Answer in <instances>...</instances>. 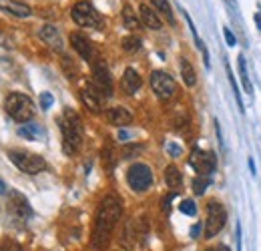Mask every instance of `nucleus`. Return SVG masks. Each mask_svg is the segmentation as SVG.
<instances>
[{"instance_id": "20", "label": "nucleus", "mask_w": 261, "mask_h": 251, "mask_svg": "<svg viewBox=\"0 0 261 251\" xmlns=\"http://www.w3.org/2000/svg\"><path fill=\"white\" fill-rule=\"evenodd\" d=\"M181 76H183V82L187 87L197 85V75H195V69L187 58H181Z\"/></svg>"}, {"instance_id": "30", "label": "nucleus", "mask_w": 261, "mask_h": 251, "mask_svg": "<svg viewBox=\"0 0 261 251\" xmlns=\"http://www.w3.org/2000/svg\"><path fill=\"white\" fill-rule=\"evenodd\" d=\"M52 100H54V99H52V95H51V93H42V95H40V109H42V111L51 109Z\"/></svg>"}, {"instance_id": "40", "label": "nucleus", "mask_w": 261, "mask_h": 251, "mask_svg": "<svg viewBox=\"0 0 261 251\" xmlns=\"http://www.w3.org/2000/svg\"><path fill=\"white\" fill-rule=\"evenodd\" d=\"M205 251H215V249H205Z\"/></svg>"}, {"instance_id": "9", "label": "nucleus", "mask_w": 261, "mask_h": 251, "mask_svg": "<svg viewBox=\"0 0 261 251\" xmlns=\"http://www.w3.org/2000/svg\"><path fill=\"white\" fill-rule=\"evenodd\" d=\"M189 163H191V167H193V169L197 171V173L209 177V175L215 171V167H217V157H215L211 151L203 153V151H199V149H195V151L191 153V157H189Z\"/></svg>"}, {"instance_id": "3", "label": "nucleus", "mask_w": 261, "mask_h": 251, "mask_svg": "<svg viewBox=\"0 0 261 251\" xmlns=\"http://www.w3.org/2000/svg\"><path fill=\"white\" fill-rule=\"evenodd\" d=\"M4 111H6V115L12 121H16V123H26L34 115V104L23 93H10L4 99Z\"/></svg>"}, {"instance_id": "19", "label": "nucleus", "mask_w": 261, "mask_h": 251, "mask_svg": "<svg viewBox=\"0 0 261 251\" xmlns=\"http://www.w3.org/2000/svg\"><path fill=\"white\" fill-rule=\"evenodd\" d=\"M18 135L26 139V141H38L42 135H45V131H42L38 125L34 123H28V125H23V127H18Z\"/></svg>"}, {"instance_id": "4", "label": "nucleus", "mask_w": 261, "mask_h": 251, "mask_svg": "<svg viewBox=\"0 0 261 251\" xmlns=\"http://www.w3.org/2000/svg\"><path fill=\"white\" fill-rule=\"evenodd\" d=\"M71 16L82 28H97L99 30L103 26V16L97 12V8L91 2H86V0H78L71 10Z\"/></svg>"}, {"instance_id": "28", "label": "nucleus", "mask_w": 261, "mask_h": 251, "mask_svg": "<svg viewBox=\"0 0 261 251\" xmlns=\"http://www.w3.org/2000/svg\"><path fill=\"white\" fill-rule=\"evenodd\" d=\"M0 251H23V247L12 239H0Z\"/></svg>"}, {"instance_id": "34", "label": "nucleus", "mask_w": 261, "mask_h": 251, "mask_svg": "<svg viewBox=\"0 0 261 251\" xmlns=\"http://www.w3.org/2000/svg\"><path fill=\"white\" fill-rule=\"evenodd\" d=\"M199 231H201V225H195V227L191 229V237H197V235H199Z\"/></svg>"}, {"instance_id": "24", "label": "nucleus", "mask_w": 261, "mask_h": 251, "mask_svg": "<svg viewBox=\"0 0 261 251\" xmlns=\"http://www.w3.org/2000/svg\"><path fill=\"white\" fill-rule=\"evenodd\" d=\"M153 2V6L159 10V12H163L167 18H169V23L173 25L175 23V18H173V12H171V4H169V0H151Z\"/></svg>"}, {"instance_id": "23", "label": "nucleus", "mask_w": 261, "mask_h": 251, "mask_svg": "<svg viewBox=\"0 0 261 251\" xmlns=\"http://www.w3.org/2000/svg\"><path fill=\"white\" fill-rule=\"evenodd\" d=\"M207 187H209V177L199 175V177L193 179V193L195 195H203L207 191Z\"/></svg>"}, {"instance_id": "16", "label": "nucleus", "mask_w": 261, "mask_h": 251, "mask_svg": "<svg viewBox=\"0 0 261 251\" xmlns=\"http://www.w3.org/2000/svg\"><path fill=\"white\" fill-rule=\"evenodd\" d=\"M139 16H141V23L151 28V30H161L163 28V23H161V18L157 16L155 10H151L147 4H141L139 6Z\"/></svg>"}, {"instance_id": "7", "label": "nucleus", "mask_w": 261, "mask_h": 251, "mask_svg": "<svg viewBox=\"0 0 261 251\" xmlns=\"http://www.w3.org/2000/svg\"><path fill=\"white\" fill-rule=\"evenodd\" d=\"M227 211L219 201H209L207 205V221H205V237L211 239L225 227Z\"/></svg>"}, {"instance_id": "8", "label": "nucleus", "mask_w": 261, "mask_h": 251, "mask_svg": "<svg viewBox=\"0 0 261 251\" xmlns=\"http://www.w3.org/2000/svg\"><path fill=\"white\" fill-rule=\"evenodd\" d=\"M151 89H153V93L161 100H169V99H173V95L177 93V85H175V80H173V76L163 73V71L151 73Z\"/></svg>"}, {"instance_id": "10", "label": "nucleus", "mask_w": 261, "mask_h": 251, "mask_svg": "<svg viewBox=\"0 0 261 251\" xmlns=\"http://www.w3.org/2000/svg\"><path fill=\"white\" fill-rule=\"evenodd\" d=\"M8 207H10V211L18 219H28V217H32V209H30L26 197L16 193V191H10L8 193Z\"/></svg>"}, {"instance_id": "39", "label": "nucleus", "mask_w": 261, "mask_h": 251, "mask_svg": "<svg viewBox=\"0 0 261 251\" xmlns=\"http://www.w3.org/2000/svg\"><path fill=\"white\" fill-rule=\"evenodd\" d=\"M215 251H229V247H227V245H219V247H217Z\"/></svg>"}, {"instance_id": "17", "label": "nucleus", "mask_w": 261, "mask_h": 251, "mask_svg": "<svg viewBox=\"0 0 261 251\" xmlns=\"http://www.w3.org/2000/svg\"><path fill=\"white\" fill-rule=\"evenodd\" d=\"M80 100L84 102V107L89 109L91 113H101L103 111V100H101V97L95 91H91V89H82L80 91Z\"/></svg>"}, {"instance_id": "26", "label": "nucleus", "mask_w": 261, "mask_h": 251, "mask_svg": "<svg viewBox=\"0 0 261 251\" xmlns=\"http://www.w3.org/2000/svg\"><path fill=\"white\" fill-rule=\"evenodd\" d=\"M225 69H227V76H229V82H231V89H233V93H235V99H237V104H239V111H245L243 109V100H241V93H239V89H237V82H235V76H233V71H231V67L229 65H225Z\"/></svg>"}, {"instance_id": "22", "label": "nucleus", "mask_w": 261, "mask_h": 251, "mask_svg": "<svg viewBox=\"0 0 261 251\" xmlns=\"http://www.w3.org/2000/svg\"><path fill=\"white\" fill-rule=\"evenodd\" d=\"M123 23H125V26H127L129 30L139 28V18H137V14L133 12V8H130L129 4L123 6Z\"/></svg>"}, {"instance_id": "38", "label": "nucleus", "mask_w": 261, "mask_h": 251, "mask_svg": "<svg viewBox=\"0 0 261 251\" xmlns=\"http://www.w3.org/2000/svg\"><path fill=\"white\" fill-rule=\"evenodd\" d=\"M255 23H257V26L261 28V14H255Z\"/></svg>"}, {"instance_id": "29", "label": "nucleus", "mask_w": 261, "mask_h": 251, "mask_svg": "<svg viewBox=\"0 0 261 251\" xmlns=\"http://www.w3.org/2000/svg\"><path fill=\"white\" fill-rule=\"evenodd\" d=\"M141 151V145H125L123 147V151H121V157L123 159H130L135 153H139Z\"/></svg>"}, {"instance_id": "15", "label": "nucleus", "mask_w": 261, "mask_h": 251, "mask_svg": "<svg viewBox=\"0 0 261 251\" xmlns=\"http://www.w3.org/2000/svg\"><path fill=\"white\" fill-rule=\"evenodd\" d=\"M141 85H143V80H141L139 73H137L135 69L129 67V69L123 73V89H125V93H127V95H135V93H139Z\"/></svg>"}, {"instance_id": "6", "label": "nucleus", "mask_w": 261, "mask_h": 251, "mask_svg": "<svg viewBox=\"0 0 261 251\" xmlns=\"http://www.w3.org/2000/svg\"><path fill=\"white\" fill-rule=\"evenodd\" d=\"M127 183L133 191H147L151 183H153V171H151V167L145 165V163H135L129 167L127 171Z\"/></svg>"}, {"instance_id": "27", "label": "nucleus", "mask_w": 261, "mask_h": 251, "mask_svg": "<svg viewBox=\"0 0 261 251\" xmlns=\"http://www.w3.org/2000/svg\"><path fill=\"white\" fill-rule=\"evenodd\" d=\"M179 209H181V213H185V215H189V217H193L195 213H197V207H195V201H191V199H183V201H181V205H179Z\"/></svg>"}, {"instance_id": "32", "label": "nucleus", "mask_w": 261, "mask_h": 251, "mask_svg": "<svg viewBox=\"0 0 261 251\" xmlns=\"http://www.w3.org/2000/svg\"><path fill=\"white\" fill-rule=\"evenodd\" d=\"M167 153L173 155V157H179V155H181V147H177V145L169 143V145H167Z\"/></svg>"}, {"instance_id": "25", "label": "nucleus", "mask_w": 261, "mask_h": 251, "mask_svg": "<svg viewBox=\"0 0 261 251\" xmlns=\"http://www.w3.org/2000/svg\"><path fill=\"white\" fill-rule=\"evenodd\" d=\"M121 45H123V50L135 52V50L141 49V38H137V36H125V38L121 40Z\"/></svg>"}, {"instance_id": "5", "label": "nucleus", "mask_w": 261, "mask_h": 251, "mask_svg": "<svg viewBox=\"0 0 261 251\" xmlns=\"http://www.w3.org/2000/svg\"><path fill=\"white\" fill-rule=\"evenodd\" d=\"M8 159L18 167L20 171L28 173V175H36V173L47 169V161L40 155H34V153H28V151L12 149V151H8Z\"/></svg>"}, {"instance_id": "36", "label": "nucleus", "mask_w": 261, "mask_h": 251, "mask_svg": "<svg viewBox=\"0 0 261 251\" xmlns=\"http://www.w3.org/2000/svg\"><path fill=\"white\" fill-rule=\"evenodd\" d=\"M247 163H249V169H251V173L255 175V163H253V159L249 157V161H247Z\"/></svg>"}, {"instance_id": "11", "label": "nucleus", "mask_w": 261, "mask_h": 251, "mask_svg": "<svg viewBox=\"0 0 261 251\" xmlns=\"http://www.w3.org/2000/svg\"><path fill=\"white\" fill-rule=\"evenodd\" d=\"M71 45H73V49L84 58V60H93V56H95V49H93V45H91V40L86 38L82 32H71Z\"/></svg>"}, {"instance_id": "12", "label": "nucleus", "mask_w": 261, "mask_h": 251, "mask_svg": "<svg viewBox=\"0 0 261 251\" xmlns=\"http://www.w3.org/2000/svg\"><path fill=\"white\" fill-rule=\"evenodd\" d=\"M106 119L115 127H125V125H130V121H133V113L127 107H113V109H108Z\"/></svg>"}, {"instance_id": "13", "label": "nucleus", "mask_w": 261, "mask_h": 251, "mask_svg": "<svg viewBox=\"0 0 261 251\" xmlns=\"http://www.w3.org/2000/svg\"><path fill=\"white\" fill-rule=\"evenodd\" d=\"M0 8L10 12L12 16H18V18H28L32 14L30 6L25 2H18V0H0Z\"/></svg>"}, {"instance_id": "35", "label": "nucleus", "mask_w": 261, "mask_h": 251, "mask_svg": "<svg viewBox=\"0 0 261 251\" xmlns=\"http://www.w3.org/2000/svg\"><path fill=\"white\" fill-rule=\"evenodd\" d=\"M119 139H121V141H125V139H129V133L121 129V131H119Z\"/></svg>"}, {"instance_id": "2", "label": "nucleus", "mask_w": 261, "mask_h": 251, "mask_svg": "<svg viewBox=\"0 0 261 251\" xmlns=\"http://www.w3.org/2000/svg\"><path fill=\"white\" fill-rule=\"evenodd\" d=\"M60 123V131H62V149L67 155H73L82 141V123L80 117L73 109H64Z\"/></svg>"}, {"instance_id": "18", "label": "nucleus", "mask_w": 261, "mask_h": 251, "mask_svg": "<svg viewBox=\"0 0 261 251\" xmlns=\"http://www.w3.org/2000/svg\"><path fill=\"white\" fill-rule=\"evenodd\" d=\"M165 183H167V187H171V189H179V187H181L183 175H181V171L177 169L175 165H169L165 169Z\"/></svg>"}, {"instance_id": "37", "label": "nucleus", "mask_w": 261, "mask_h": 251, "mask_svg": "<svg viewBox=\"0 0 261 251\" xmlns=\"http://www.w3.org/2000/svg\"><path fill=\"white\" fill-rule=\"evenodd\" d=\"M0 193H6V185H4V181H0Z\"/></svg>"}, {"instance_id": "14", "label": "nucleus", "mask_w": 261, "mask_h": 251, "mask_svg": "<svg viewBox=\"0 0 261 251\" xmlns=\"http://www.w3.org/2000/svg\"><path fill=\"white\" fill-rule=\"evenodd\" d=\"M38 36L45 40V43H47L52 50H62V40H60V34H58V28H56V26H51V25L42 26V28L38 30Z\"/></svg>"}, {"instance_id": "33", "label": "nucleus", "mask_w": 261, "mask_h": 251, "mask_svg": "<svg viewBox=\"0 0 261 251\" xmlns=\"http://www.w3.org/2000/svg\"><path fill=\"white\" fill-rule=\"evenodd\" d=\"M173 197H175V193H169L165 199H163V211L165 213H169V209H171V201H173Z\"/></svg>"}, {"instance_id": "1", "label": "nucleus", "mask_w": 261, "mask_h": 251, "mask_svg": "<svg viewBox=\"0 0 261 251\" xmlns=\"http://www.w3.org/2000/svg\"><path fill=\"white\" fill-rule=\"evenodd\" d=\"M123 207L119 197L115 195H106L97 211V219H95V231H93V247L97 249H104L111 239V233L117 225V221L121 219Z\"/></svg>"}, {"instance_id": "31", "label": "nucleus", "mask_w": 261, "mask_h": 251, "mask_svg": "<svg viewBox=\"0 0 261 251\" xmlns=\"http://www.w3.org/2000/svg\"><path fill=\"white\" fill-rule=\"evenodd\" d=\"M223 34H225V40H227L229 47H235V45H237V38H235V34H233L229 28H223Z\"/></svg>"}, {"instance_id": "21", "label": "nucleus", "mask_w": 261, "mask_h": 251, "mask_svg": "<svg viewBox=\"0 0 261 251\" xmlns=\"http://www.w3.org/2000/svg\"><path fill=\"white\" fill-rule=\"evenodd\" d=\"M237 67H239V76H241V82H243L245 93L251 95V93H253V85H251L249 75H247V65H245V56H243V54H239V58H237Z\"/></svg>"}]
</instances>
